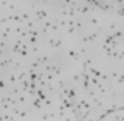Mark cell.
<instances>
[{
	"label": "cell",
	"mask_w": 124,
	"mask_h": 121,
	"mask_svg": "<svg viewBox=\"0 0 124 121\" xmlns=\"http://www.w3.org/2000/svg\"><path fill=\"white\" fill-rule=\"evenodd\" d=\"M35 52L30 13L0 11V121H77Z\"/></svg>",
	"instance_id": "cell-1"
}]
</instances>
